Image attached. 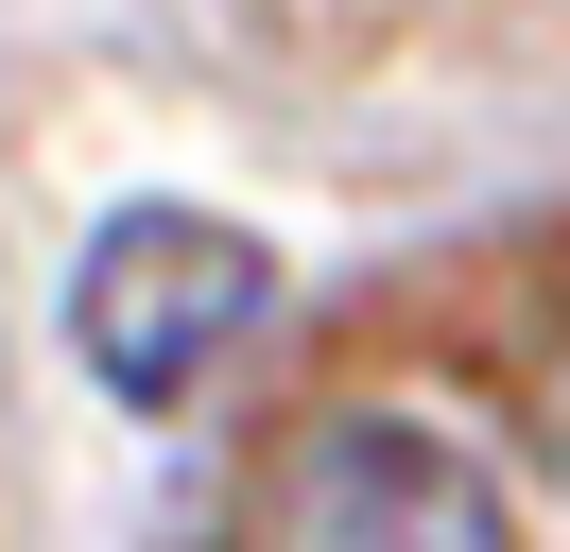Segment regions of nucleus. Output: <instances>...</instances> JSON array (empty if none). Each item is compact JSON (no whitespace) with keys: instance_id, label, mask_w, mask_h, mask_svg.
<instances>
[{"instance_id":"obj_1","label":"nucleus","mask_w":570,"mask_h":552,"mask_svg":"<svg viewBox=\"0 0 570 552\" xmlns=\"http://www.w3.org/2000/svg\"><path fill=\"white\" fill-rule=\"evenodd\" d=\"M243 552H519L501 483L415 414H312L243 483Z\"/></svg>"},{"instance_id":"obj_2","label":"nucleus","mask_w":570,"mask_h":552,"mask_svg":"<svg viewBox=\"0 0 570 552\" xmlns=\"http://www.w3.org/2000/svg\"><path fill=\"white\" fill-rule=\"evenodd\" d=\"M259 294H277V259H259L243 225H208V207H121V225L87 241V276H70V345H87L105 397H190V379L259 328Z\"/></svg>"}]
</instances>
